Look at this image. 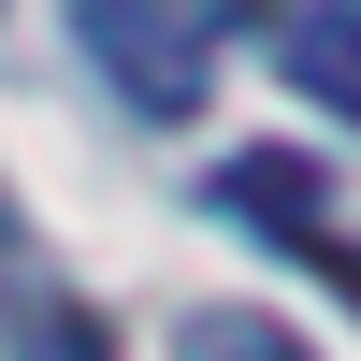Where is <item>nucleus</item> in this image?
Instances as JSON below:
<instances>
[{"mask_svg": "<svg viewBox=\"0 0 361 361\" xmlns=\"http://www.w3.org/2000/svg\"><path fill=\"white\" fill-rule=\"evenodd\" d=\"M188 15H275V0H188Z\"/></svg>", "mask_w": 361, "mask_h": 361, "instance_id": "7", "label": "nucleus"}, {"mask_svg": "<svg viewBox=\"0 0 361 361\" xmlns=\"http://www.w3.org/2000/svg\"><path fill=\"white\" fill-rule=\"evenodd\" d=\"M15 361H116V347H102L87 304H29V318H15Z\"/></svg>", "mask_w": 361, "mask_h": 361, "instance_id": "5", "label": "nucleus"}, {"mask_svg": "<svg viewBox=\"0 0 361 361\" xmlns=\"http://www.w3.org/2000/svg\"><path fill=\"white\" fill-rule=\"evenodd\" d=\"M289 87L361 130V0H304V15H289Z\"/></svg>", "mask_w": 361, "mask_h": 361, "instance_id": "3", "label": "nucleus"}, {"mask_svg": "<svg viewBox=\"0 0 361 361\" xmlns=\"http://www.w3.org/2000/svg\"><path fill=\"white\" fill-rule=\"evenodd\" d=\"M304 260H318V275H333V289H347V304H361V231H318V246H304Z\"/></svg>", "mask_w": 361, "mask_h": 361, "instance_id": "6", "label": "nucleus"}, {"mask_svg": "<svg viewBox=\"0 0 361 361\" xmlns=\"http://www.w3.org/2000/svg\"><path fill=\"white\" fill-rule=\"evenodd\" d=\"M188 361H318V347L275 333V318H246V304H217V318H188Z\"/></svg>", "mask_w": 361, "mask_h": 361, "instance_id": "4", "label": "nucleus"}, {"mask_svg": "<svg viewBox=\"0 0 361 361\" xmlns=\"http://www.w3.org/2000/svg\"><path fill=\"white\" fill-rule=\"evenodd\" d=\"M73 44L116 73V102L130 116H202V15L188 0H73Z\"/></svg>", "mask_w": 361, "mask_h": 361, "instance_id": "1", "label": "nucleus"}, {"mask_svg": "<svg viewBox=\"0 0 361 361\" xmlns=\"http://www.w3.org/2000/svg\"><path fill=\"white\" fill-rule=\"evenodd\" d=\"M217 217L304 260L318 231H333V173H318V159H289V145H246V159H217Z\"/></svg>", "mask_w": 361, "mask_h": 361, "instance_id": "2", "label": "nucleus"}]
</instances>
